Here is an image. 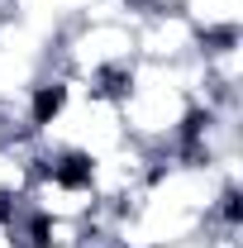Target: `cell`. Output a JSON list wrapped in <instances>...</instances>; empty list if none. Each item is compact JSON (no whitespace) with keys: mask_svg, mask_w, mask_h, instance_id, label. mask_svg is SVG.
<instances>
[{"mask_svg":"<svg viewBox=\"0 0 243 248\" xmlns=\"http://www.w3.org/2000/svg\"><path fill=\"white\" fill-rule=\"evenodd\" d=\"M134 43H138V62H162V67H182L200 53V33L172 5H157L148 15H138L134 19Z\"/></svg>","mask_w":243,"mask_h":248,"instance_id":"3","label":"cell"},{"mask_svg":"<svg viewBox=\"0 0 243 248\" xmlns=\"http://www.w3.org/2000/svg\"><path fill=\"white\" fill-rule=\"evenodd\" d=\"M157 5H172V10H182V5H186V0H157Z\"/></svg>","mask_w":243,"mask_h":248,"instance_id":"7","label":"cell"},{"mask_svg":"<svg viewBox=\"0 0 243 248\" xmlns=\"http://www.w3.org/2000/svg\"><path fill=\"white\" fill-rule=\"evenodd\" d=\"M157 167V153H148V148H138L134 139H124V143H115L110 153L91 157L81 172H86V182H91L95 201L105 205V210H120L124 201L138 191V186L148 182V172Z\"/></svg>","mask_w":243,"mask_h":248,"instance_id":"2","label":"cell"},{"mask_svg":"<svg viewBox=\"0 0 243 248\" xmlns=\"http://www.w3.org/2000/svg\"><path fill=\"white\" fill-rule=\"evenodd\" d=\"M182 15L200 33V43L224 38V33H243V0H186Z\"/></svg>","mask_w":243,"mask_h":248,"instance_id":"5","label":"cell"},{"mask_svg":"<svg viewBox=\"0 0 243 248\" xmlns=\"http://www.w3.org/2000/svg\"><path fill=\"white\" fill-rule=\"evenodd\" d=\"M134 62H138V43L129 19H72L53 33V48H48L53 72L91 86H110V91Z\"/></svg>","mask_w":243,"mask_h":248,"instance_id":"1","label":"cell"},{"mask_svg":"<svg viewBox=\"0 0 243 248\" xmlns=\"http://www.w3.org/2000/svg\"><path fill=\"white\" fill-rule=\"evenodd\" d=\"M0 248H29L24 244V219L10 215V210H0Z\"/></svg>","mask_w":243,"mask_h":248,"instance_id":"6","label":"cell"},{"mask_svg":"<svg viewBox=\"0 0 243 248\" xmlns=\"http://www.w3.org/2000/svg\"><path fill=\"white\" fill-rule=\"evenodd\" d=\"M33 172H38V148L29 143V134L0 139V210L19 215V201L29 191Z\"/></svg>","mask_w":243,"mask_h":248,"instance_id":"4","label":"cell"}]
</instances>
